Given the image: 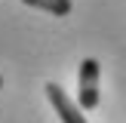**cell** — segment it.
I'll list each match as a JSON object with an SVG mask.
<instances>
[{"mask_svg": "<svg viewBox=\"0 0 126 123\" xmlns=\"http://www.w3.org/2000/svg\"><path fill=\"white\" fill-rule=\"evenodd\" d=\"M98 77H102V65L95 59L80 62V74H77V105H80V111H95L98 108Z\"/></svg>", "mask_w": 126, "mask_h": 123, "instance_id": "cell-1", "label": "cell"}, {"mask_svg": "<svg viewBox=\"0 0 126 123\" xmlns=\"http://www.w3.org/2000/svg\"><path fill=\"white\" fill-rule=\"evenodd\" d=\"M46 98L55 108V114L62 117V123H89L83 114H80V105H74L71 95H68L59 83H46Z\"/></svg>", "mask_w": 126, "mask_h": 123, "instance_id": "cell-2", "label": "cell"}, {"mask_svg": "<svg viewBox=\"0 0 126 123\" xmlns=\"http://www.w3.org/2000/svg\"><path fill=\"white\" fill-rule=\"evenodd\" d=\"M25 6H34V9H43L49 12V15H68V12L74 9L71 0H22Z\"/></svg>", "mask_w": 126, "mask_h": 123, "instance_id": "cell-3", "label": "cell"}, {"mask_svg": "<svg viewBox=\"0 0 126 123\" xmlns=\"http://www.w3.org/2000/svg\"><path fill=\"white\" fill-rule=\"evenodd\" d=\"M0 89H3V77H0Z\"/></svg>", "mask_w": 126, "mask_h": 123, "instance_id": "cell-4", "label": "cell"}]
</instances>
